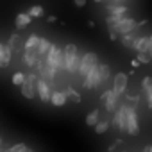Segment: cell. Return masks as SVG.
Wrapping results in <instances>:
<instances>
[{
  "label": "cell",
  "mask_w": 152,
  "mask_h": 152,
  "mask_svg": "<svg viewBox=\"0 0 152 152\" xmlns=\"http://www.w3.org/2000/svg\"><path fill=\"white\" fill-rule=\"evenodd\" d=\"M81 61L83 57L79 56V50L73 43H68L64 48H63V66H64V72L68 73H77L79 68H81Z\"/></svg>",
  "instance_id": "obj_1"
},
{
  "label": "cell",
  "mask_w": 152,
  "mask_h": 152,
  "mask_svg": "<svg viewBox=\"0 0 152 152\" xmlns=\"http://www.w3.org/2000/svg\"><path fill=\"white\" fill-rule=\"evenodd\" d=\"M38 81H39V75H38L36 72H32V70L27 72V79H25V83L20 86V91H22V95H23L25 99H29V100L36 99V95H38V91H36Z\"/></svg>",
  "instance_id": "obj_2"
},
{
  "label": "cell",
  "mask_w": 152,
  "mask_h": 152,
  "mask_svg": "<svg viewBox=\"0 0 152 152\" xmlns=\"http://www.w3.org/2000/svg\"><path fill=\"white\" fill-rule=\"evenodd\" d=\"M141 25H145V22H136L132 16H125V18H122V20H120L113 29H109V31H115L116 34L125 36V34H131V32L138 31V27H141Z\"/></svg>",
  "instance_id": "obj_3"
},
{
  "label": "cell",
  "mask_w": 152,
  "mask_h": 152,
  "mask_svg": "<svg viewBox=\"0 0 152 152\" xmlns=\"http://www.w3.org/2000/svg\"><path fill=\"white\" fill-rule=\"evenodd\" d=\"M45 61H47V64H48L50 68H54L56 72H59V70L64 72V66H63V48H61L59 45L52 43V48H50V52L47 54Z\"/></svg>",
  "instance_id": "obj_4"
},
{
  "label": "cell",
  "mask_w": 152,
  "mask_h": 152,
  "mask_svg": "<svg viewBox=\"0 0 152 152\" xmlns=\"http://www.w3.org/2000/svg\"><path fill=\"white\" fill-rule=\"evenodd\" d=\"M100 63H99V56L95 54V52H86L84 56H83V61H81V68H79V72H77V75L81 79H84L86 75L93 70V68H97Z\"/></svg>",
  "instance_id": "obj_5"
},
{
  "label": "cell",
  "mask_w": 152,
  "mask_h": 152,
  "mask_svg": "<svg viewBox=\"0 0 152 152\" xmlns=\"http://www.w3.org/2000/svg\"><path fill=\"white\" fill-rule=\"evenodd\" d=\"M36 91H38V99H39L43 104H48V102L52 100V93H54L52 83H48V81H45V79H39V81H38V86H36Z\"/></svg>",
  "instance_id": "obj_6"
},
{
  "label": "cell",
  "mask_w": 152,
  "mask_h": 152,
  "mask_svg": "<svg viewBox=\"0 0 152 152\" xmlns=\"http://www.w3.org/2000/svg\"><path fill=\"white\" fill-rule=\"evenodd\" d=\"M113 125L120 132H127V104H122L113 115Z\"/></svg>",
  "instance_id": "obj_7"
},
{
  "label": "cell",
  "mask_w": 152,
  "mask_h": 152,
  "mask_svg": "<svg viewBox=\"0 0 152 152\" xmlns=\"http://www.w3.org/2000/svg\"><path fill=\"white\" fill-rule=\"evenodd\" d=\"M100 100L104 102L107 113H116V109L120 107V106H118V95L113 91V88H111V90H106V91L100 95Z\"/></svg>",
  "instance_id": "obj_8"
},
{
  "label": "cell",
  "mask_w": 152,
  "mask_h": 152,
  "mask_svg": "<svg viewBox=\"0 0 152 152\" xmlns=\"http://www.w3.org/2000/svg\"><path fill=\"white\" fill-rule=\"evenodd\" d=\"M127 104V102H125ZM127 132L131 136H138L140 134V122H138V115H136V109L131 107L127 104Z\"/></svg>",
  "instance_id": "obj_9"
},
{
  "label": "cell",
  "mask_w": 152,
  "mask_h": 152,
  "mask_svg": "<svg viewBox=\"0 0 152 152\" xmlns=\"http://www.w3.org/2000/svg\"><path fill=\"white\" fill-rule=\"evenodd\" d=\"M127 84H129V75L124 73V72H118V73L115 75V79H113V91L120 97V95L125 93Z\"/></svg>",
  "instance_id": "obj_10"
},
{
  "label": "cell",
  "mask_w": 152,
  "mask_h": 152,
  "mask_svg": "<svg viewBox=\"0 0 152 152\" xmlns=\"http://www.w3.org/2000/svg\"><path fill=\"white\" fill-rule=\"evenodd\" d=\"M102 83H100V73H99V66L97 68H93L86 77L83 79V86L86 88V90H95V88H99Z\"/></svg>",
  "instance_id": "obj_11"
},
{
  "label": "cell",
  "mask_w": 152,
  "mask_h": 152,
  "mask_svg": "<svg viewBox=\"0 0 152 152\" xmlns=\"http://www.w3.org/2000/svg\"><path fill=\"white\" fill-rule=\"evenodd\" d=\"M11 57H13V48L7 43L0 41V68H7L11 64Z\"/></svg>",
  "instance_id": "obj_12"
},
{
  "label": "cell",
  "mask_w": 152,
  "mask_h": 152,
  "mask_svg": "<svg viewBox=\"0 0 152 152\" xmlns=\"http://www.w3.org/2000/svg\"><path fill=\"white\" fill-rule=\"evenodd\" d=\"M39 59V54H38V47H34V48H23V56H22V61L32 70L34 68V64H36V61Z\"/></svg>",
  "instance_id": "obj_13"
},
{
  "label": "cell",
  "mask_w": 152,
  "mask_h": 152,
  "mask_svg": "<svg viewBox=\"0 0 152 152\" xmlns=\"http://www.w3.org/2000/svg\"><path fill=\"white\" fill-rule=\"evenodd\" d=\"M132 48H134L138 54H140V52L148 54V50H150V38H148V36H138L136 41H134V45H132Z\"/></svg>",
  "instance_id": "obj_14"
},
{
  "label": "cell",
  "mask_w": 152,
  "mask_h": 152,
  "mask_svg": "<svg viewBox=\"0 0 152 152\" xmlns=\"http://www.w3.org/2000/svg\"><path fill=\"white\" fill-rule=\"evenodd\" d=\"M66 102H68V95H66V90H54L50 104H52V106H56V107H63Z\"/></svg>",
  "instance_id": "obj_15"
},
{
  "label": "cell",
  "mask_w": 152,
  "mask_h": 152,
  "mask_svg": "<svg viewBox=\"0 0 152 152\" xmlns=\"http://www.w3.org/2000/svg\"><path fill=\"white\" fill-rule=\"evenodd\" d=\"M31 22H32V16H31L29 13H18L16 18H15V27H16L18 31H22V29H25Z\"/></svg>",
  "instance_id": "obj_16"
},
{
  "label": "cell",
  "mask_w": 152,
  "mask_h": 152,
  "mask_svg": "<svg viewBox=\"0 0 152 152\" xmlns=\"http://www.w3.org/2000/svg\"><path fill=\"white\" fill-rule=\"evenodd\" d=\"M50 48H52V41H48L47 38H41L39 39V45H38V54H39V57H47V54L50 52Z\"/></svg>",
  "instance_id": "obj_17"
},
{
  "label": "cell",
  "mask_w": 152,
  "mask_h": 152,
  "mask_svg": "<svg viewBox=\"0 0 152 152\" xmlns=\"http://www.w3.org/2000/svg\"><path fill=\"white\" fill-rule=\"evenodd\" d=\"M22 43H25V41L22 39V36H20L18 32L9 36V41H7V45L13 48V52H15V50H20V48H22Z\"/></svg>",
  "instance_id": "obj_18"
},
{
  "label": "cell",
  "mask_w": 152,
  "mask_h": 152,
  "mask_svg": "<svg viewBox=\"0 0 152 152\" xmlns=\"http://www.w3.org/2000/svg\"><path fill=\"white\" fill-rule=\"evenodd\" d=\"M99 122H100V111H99V109H93V111L86 116V125H88V127H95Z\"/></svg>",
  "instance_id": "obj_19"
},
{
  "label": "cell",
  "mask_w": 152,
  "mask_h": 152,
  "mask_svg": "<svg viewBox=\"0 0 152 152\" xmlns=\"http://www.w3.org/2000/svg\"><path fill=\"white\" fill-rule=\"evenodd\" d=\"M99 73H100V83H102V84H104V83H107L109 75H111V68H109V64L100 63V64H99Z\"/></svg>",
  "instance_id": "obj_20"
},
{
  "label": "cell",
  "mask_w": 152,
  "mask_h": 152,
  "mask_svg": "<svg viewBox=\"0 0 152 152\" xmlns=\"http://www.w3.org/2000/svg\"><path fill=\"white\" fill-rule=\"evenodd\" d=\"M39 36L38 34H31L27 39H25V43H23V48H34V47H38L39 45Z\"/></svg>",
  "instance_id": "obj_21"
},
{
  "label": "cell",
  "mask_w": 152,
  "mask_h": 152,
  "mask_svg": "<svg viewBox=\"0 0 152 152\" xmlns=\"http://www.w3.org/2000/svg\"><path fill=\"white\" fill-rule=\"evenodd\" d=\"M25 79H27V73H23V72H15V75L11 77V83H13L15 86H22V84L25 83Z\"/></svg>",
  "instance_id": "obj_22"
},
{
  "label": "cell",
  "mask_w": 152,
  "mask_h": 152,
  "mask_svg": "<svg viewBox=\"0 0 152 152\" xmlns=\"http://www.w3.org/2000/svg\"><path fill=\"white\" fill-rule=\"evenodd\" d=\"M66 95H68V100H72V102H75V104L81 102V95L75 91L72 86H66Z\"/></svg>",
  "instance_id": "obj_23"
},
{
  "label": "cell",
  "mask_w": 152,
  "mask_h": 152,
  "mask_svg": "<svg viewBox=\"0 0 152 152\" xmlns=\"http://www.w3.org/2000/svg\"><path fill=\"white\" fill-rule=\"evenodd\" d=\"M134 32H136V31H134ZM134 32L122 36V43H124V47H127V48H132V45H134V41H136V38H138V36H134Z\"/></svg>",
  "instance_id": "obj_24"
},
{
  "label": "cell",
  "mask_w": 152,
  "mask_h": 152,
  "mask_svg": "<svg viewBox=\"0 0 152 152\" xmlns=\"http://www.w3.org/2000/svg\"><path fill=\"white\" fill-rule=\"evenodd\" d=\"M27 13H29L32 18H41V16L45 15V9H43L41 6H32V7H31Z\"/></svg>",
  "instance_id": "obj_25"
},
{
  "label": "cell",
  "mask_w": 152,
  "mask_h": 152,
  "mask_svg": "<svg viewBox=\"0 0 152 152\" xmlns=\"http://www.w3.org/2000/svg\"><path fill=\"white\" fill-rule=\"evenodd\" d=\"M107 129H109V120H102V122H99L95 125V132L97 134H104Z\"/></svg>",
  "instance_id": "obj_26"
},
{
  "label": "cell",
  "mask_w": 152,
  "mask_h": 152,
  "mask_svg": "<svg viewBox=\"0 0 152 152\" xmlns=\"http://www.w3.org/2000/svg\"><path fill=\"white\" fill-rule=\"evenodd\" d=\"M29 150V147L25 145V143H15L13 147H9L6 152H27Z\"/></svg>",
  "instance_id": "obj_27"
},
{
  "label": "cell",
  "mask_w": 152,
  "mask_h": 152,
  "mask_svg": "<svg viewBox=\"0 0 152 152\" xmlns=\"http://www.w3.org/2000/svg\"><path fill=\"white\" fill-rule=\"evenodd\" d=\"M141 86H143V91L147 93L148 90H152V77H143L141 79Z\"/></svg>",
  "instance_id": "obj_28"
},
{
  "label": "cell",
  "mask_w": 152,
  "mask_h": 152,
  "mask_svg": "<svg viewBox=\"0 0 152 152\" xmlns=\"http://www.w3.org/2000/svg\"><path fill=\"white\" fill-rule=\"evenodd\" d=\"M136 59H138L141 64H147V63H150V61H152V59H150V56H148V54H143V52H140Z\"/></svg>",
  "instance_id": "obj_29"
},
{
  "label": "cell",
  "mask_w": 152,
  "mask_h": 152,
  "mask_svg": "<svg viewBox=\"0 0 152 152\" xmlns=\"http://www.w3.org/2000/svg\"><path fill=\"white\" fill-rule=\"evenodd\" d=\"M145 97H147V104H148V107L152 109V90H148V91L145 93Z\"/></svg>",
  "instance_id": "obj_30"
},
{
  "label": "cell",
  "mask_w": 152,
  "mask_h": 152,
  "mask_svg": "<svg viewBox=\"0 0 152 152\" xmlns=\"http://www.w3.org/2000/svg\"><path fill=\"white\" fill-rule=\"evenodd\" d=\"M73 4L77 6V7H84L86 6V0H73Z\"/></svg>",
  "instance_id": "obj_31"
},
{
  "label": "cell",
  "mask_w": 152,
  "mask_h": 152,
  "mask_svg": "<svg viewBox=\"0 0 152 152\" xmlns=\"http://www.w3.org/2000/svg\"><path fill=\"white\" fill-rule=\"evenodd\" d=\"M109 38H111V41H116V38H118V34H116L115 31H109Z\"/></svg>",
  "instance_id": "obj_32"
},
{
  "label": "cell",
  "mask_w": 152,
  "mask_h": 152,
  "mask_svg": "<svg viewBox=\"0 0 152 152\" xmlns=\"http://www.w3.org/2000/svg\"><path fill=\"white\" fill-rule=\"evenodd\" d=\"M140 64H141V63H140L138 59H132V61H131V66H132V68H138Z\"/></svg>",
  "instance_id": "obj_33"
},
{
  "label": "cell",
  "mask_w": 152,
  "mask_h": 152,
  "mask_svg": "<svg viewBox=\"0 0 152 152\" xmlns=\"http://www.w3.org/2000/svg\"><path fill=\"white\" fill-rule=\"evenodd\" d=\"M106 4H124V0H106Z\"/></svg>",
  "instance_id": "obj_34"
},
{
  "label": "cell",
  "mask_w": 152,
  "mask_h": 152,
  "mask_svg": "<svg viewBox=\"0 0 152 152\" xmlns=\"http://www.w3.org/2000/svg\"><path fill=\"white\" fill-rule=\"evenodd\" d=\"M47 22H48V23H54V22H57V18L52 15V16H48V18H47Z\"/></svg>",
  "instance_id": "obj_35"
},
{
  "label": "cell",
  "mask_w": 152,
  "mask_h": 152,
  "mask_svg": "<svg viewBox=\"0 0 152 152\" xmlns=\"http://www.w3.org/2000/svg\"><path fill=\"white\" fill-rule=\"evenodd\" d=\"M148 56H150V59H152V45H150V50H148Z\"/></svg>",
  "instance_id": "obj_36"
},
{
  "label": "cell",
  "mask_w": 152,
  "mask_h": 152,
  "mask_svg": "<svg viewBox=\"0 0 152 152\" xmlns=\"http://www.w3.org/2000/svg\"><path fill=\"white\" fill-rule=\"evenodd\" d=\"M95 2H97V4H100V2H106V0H95Z\"/></svg>",
  "instance_id": "obj_37"
},
{
  "label": "cell",
  "mask_w": 152,
  "mask_h": 152,
  "mask_svg": "<svg viewBox=\"0 0 152 152\" xmlns=\"http://www.w3.org/2000/svg\"><path fill=\"white\" fill-rule=\"evenodd\" d=\"M0 148H2V136H0Z\"/></svg>",
  "instance_id": "obj_38"
},
{
  "label": "cell",
  "mask_w": 152,
  "mask_h": 152,
  "mask_svg": "<svg viewBox=\"0 0 152 152\" xmlns=\"http://www.w3.org/2000/svg\"><path fill=\"white\" fill-rule=\"evenodd\" d=\"M148 38H150V45H152V34H150V36H148Z\"/></svg>",
  "instance_id": "obj_39"
},
{
  "label": "cell",
  "mask_w": 152,
  "mask_h": 152,
  "mask_svg": "<svg viewBox=\"0 0 152 152\" xmlns=\"http://www.w3.org/2000/svg\"><path fill=\"white\" fill-rule=\"evenodd\" d=\"M27 152H34V150H31V148H29V150H27Z\"/></svg>",
  "instance_id": "obj_40"
},
{
  "label": "cell",
  "mask_w": 152,
  "mask_h": 152,
  "mask_svg": "<svg viewBox=\"0 0 152 152\" xmlns=\"http://www.w3.org/2000/svg\"><path fill=\"white\" fill-rule=\"evenodd\" d=\"M150 152H152V145H150Z\"/></svg>",
  "instance_id": "obj_41"
},
{
  "label": "cell",
  "mask_w": 152,
  "mask_h": 152,
  "mask_svg": "<svg viewBox=\"0 0 152 152\" xmlns=\"http://www.w3.org/2000/svg\"><path fill=\"white\" fill-rule=\"evenodd\" d=\"M107 152H111V150H107Z\"/></svg>",
  "instance_id": "obj_42"
},
{
  "label": "cell",
  "mask_w": 152,
  "mask_h": 152,
  "mask_svg": "<svg viewBox=\"0 0 152 152\" xmlns=\"http://www.w3.org/2000/svg\"><path fill=\"white\" fill-rule=\"evenodd\" d=\"M2 152H6V150H2Z\"/></svg>",
  "instance_id": "obj_43"
},
{
  "label": "cell",
  "mask_w": 152,
  "mask_h": 152,
  "mask_svg": "<svg viewBox=\"0 0 152 152\" xmlns=\"http://www.w3.org/2000/svg\"><path fill=\"white\" fill-rule=\"evenodd\" d=\"M124 2H125V0H124Z\"/></svg>",
  "instance_id": "obj_44"
}]
</instances>
